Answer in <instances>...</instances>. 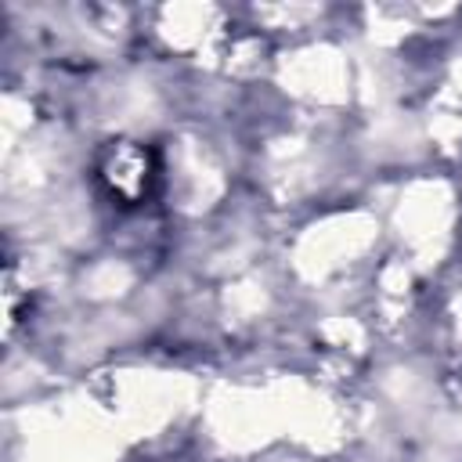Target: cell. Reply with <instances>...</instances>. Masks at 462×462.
I'll return each instance as SVG.
<instances>
[{"mask_svg":"<svg viewBox=\"0 0 462 462\" xmlns=\"http://www.w3.org/2000/svg\"><path fill=\"white\" fill-rule=\"evenodd\" d=\"M94 180L116 206L134 209V206L148 202L162 180L159 148L148 141H137V137L105 141L94 159Z\"/></svg>","mask_w":462,"mask_h":462,"instance_id":"1","label":"cell"}]
</instances>
